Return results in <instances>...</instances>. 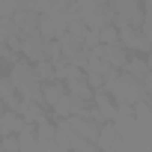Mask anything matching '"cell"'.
Masks as SVG:
<instances>
[{
    "mask_svg": "<svg viewBox=\"0 0 152 152\" xmlns=\"http://www.w3.org/2000/svg\"><path fill=\"white\" fill-rule=\"evenodd\" d=\"M66 122H69V128H72L75 134H81V137H87L90 143H96V146H99L102 125H99L96 119H90V116H72V119H66Z\"/></svg>",
    "mask_w": 152,
    "mask_h": 152,
    "instance_id": "1",
    "label": "cell"
},
{
    "mask_svg": "<svg viewBox=\"0 0 152 152\" xmlns=\"http://www.w3.org/2000/svg\"><path fill=\"white\" fill-rule=\"evenodd\" d=\"M0 149H3V152H21L18 134H9V137H0Z\"/></svg>",
    "mask_w": 152,
    "mask_h": 152,
    "instance_id": "9",
    "label": "cell"
},
{
    "mask_svg": "<svg viewBox=\"0 0 152 152\" xmlns=\"http://www.w3.org/2000/svg\"><path fill=\"white\" fill-rule=\"evenodd\" d=\"M116 131H119L116 122H104V125H102V137H99V149H102V152H110V149L119 143V134H116Z\"/></svg>",
    "mask_w": 152,
    "mask_h": 152,
    "instance_id": "5",
    "label": "cell"
},
{
    "mask_svg": "<svg viewBox=\"0 0 152 152\" xmlns=\"http://www.w3.org/2000/svg\"><path fill=\"white\" fill-rule=\"evenodd\" d=\"M0 152H3V149H0Z\"/></svg>",
    "mask_w": 152,
    "mask_h": 152,
    "instance_id": "12",
    "label": "cell"
},
{
    "mask_svg": "<svg viewBox=\"0 0 152 152\" xmlns=\"http://www.w3.org/2000/svg\"><path fill=\"white\" fill-rule=\"evenodd\" d=\"M18 143H21V152H39V137H36V125H27L21 134H18Z\"/></svg>",
    "mask_w": 152,
    "mask_h": 152,
    "instance_id": "7",
    "label": "cell"
},
{
    "mask_svg": "<svg viewBox=\"0 0 152 152\" xmlns=\"http://www.w3.org/2000/svg\"><path fill=\"white\" fill-rule=\"evenodd\" d=\"M24 128H27V119H24L21 113H15V110H6V107H3V113H0V137L21 134Z\"/></svg>",
    "mask_w": 152,
    "mask_h": 152,
    "instance_id": "3",
    "label": "cell"
},
{
    "mask_svg": "<svg viewBox=\"0 0 152 152\" xmlns=\"http://www.w3.org/2000/svg\"><path fill=\"white\" fill-rule=\"evenodd\" d=\"M45 48H48V42L36 33V36H27L24 42H21V57L24 60H30V63H42L45 60Z\"/></svg>",
    "mask_w": 152,
    "mask_h": 152,
    "instance_id": "2",
    "label": "cell"
},
{
    "mask_svg": "<svg viewBox=\"0 0 152 152\" xmlns=\"http://www.w3.org/2000/svg\"><path fill=\"white\" fill-rule=\"evenodd\" d=\"M143 87H146V99H149V104H152V72L143 78Z\"/></svg>",
    "mask_w": 152,
    "mask_h": 152,
    "instance_id": "11",
    "label": "cell"
},
{
    "mask_svg": "<svg viewBox=\"0 0 152 152\" xmlns=\"http://www.w3.org/2000/svg\"><path fill=\"white\" fill-rule=\"evenodd\" d=\"M125 72L131 75V78H137V81H143L146 75H149V60H146L143 54H131V60H128V66H125Z\"/></svg>",
    "mask_w": 152,
    "mask_h": 152,
    "instance_id": "6",
    "label": "cell"
},
{
    "mask_svg": "<svg viewBox=\"0 0 152 152\" xmlns=\"http://www.w3.org/2000/svg\"><path fill=\"white\" fill-rule=\"evenodd\" d=\"M102 45H122V36H119V27L116 24H107L102 30Z\"/></svg>",
    "mask_w": 152,
    "mask_h": 152,
    "instance_id": "8",
    "label": "cell"
},
{
    "mask_svg": "<svg viewBox=\"0 0 152 152\" xmlns=\"http://www.w3.org/2000/svg\"><path fill=\"white\" fill-rule=\"evenodd\" d=\"M143 116H152V104H149V102H140V104L134 107V119H143Z\"/></svg>",
    "mask_w": 152,
    "mask_h": 152,
    "instance_id": "10",
    "label": "cell"
},
{
    "mask_svg": "<svg viewBox=\"0 0 152 152\" xmlns=\"http://www.w3.org/2000/svg\"><path fill=\"white\" fill-rule=\"evenodd\" d=\"M69 96V87L63 84V81H54V84H45V110L51 113L63 99Z\"/></svg>",
    "mask_w": 152,
    "mask_h": 152,
    "instance_id": "4",
    "label": "cell"
}]
</instances>
